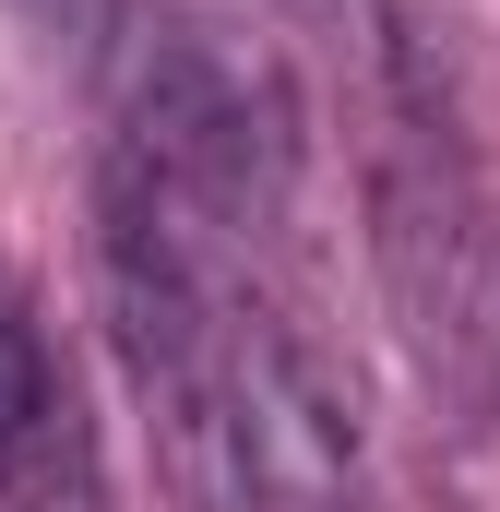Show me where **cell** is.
Wrapping results in <instances>:
<instances>
[{
    "instance_id": "7a4b0ae2",
    "label": "cell",
    "mask_w": 500,
    "mask_h": 512,
    "mask_svg": "<svg viewBox=\"0 0 500 512\" xmlns=\"http://www.w3.org/2000/svg\"><path fill=\"white\" fill-rule=\"evenodd\" d=\"M0 512H84V429L48 346L0 298Z\"/></svg>"
},
{
    "instance_id": "3957f363",
    "label": "cell",
    "mask_w": 500,
    "mask_h": 512,
    "mask_svg": "<svg viewBox=\"0 0 500 512\" xmlns=\"http://www.w3.org/2000/svg\"><path fill=\"white\" fill-rule=\"evenodd\" d=\"M286 12H346V0H286Z\"/></svg>"
},
{
    "instance_id": "6da1fadb",
    "label": "cell",
    "mask_w": 500,
    "mask_h": 512,
    "mask_svg": "<svg viewBox=\"0 0 500 512\" xmlns=\"http://www.w3.org/2000/svg\"><path fill=\"white\" fill-rule=\"evenodd\" d=\"M370 251L393 334L417 358V382L441 417H500V251H489V203L465 179L453 120H429V96L393 72V120L370 143Z\"/></svg>"
}]
</instances>
